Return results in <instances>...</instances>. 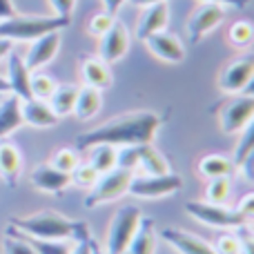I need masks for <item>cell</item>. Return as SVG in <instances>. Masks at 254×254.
<instances>
[{"mask_svg": "<svg viewBox=\"0 0 254 254\" xmlns=\"http://www.w3.org/2000/svg\"><path fill=\"white\" fill-rule=\"evenodd\" d=\"M13 230H18L20 234L31 239H45V241H87L94 239L89 232L87 223L80 221H71L67 216L58 214L54 210H43V212H34L27 216H16L11 219Z\"/></svg>", "mask_w": 254, "mask_h": 254, "instance_id": "cell-2", "label": "cell"}, {"mask_svg": "<svg viewBox=\"0 0 254 254\" xmlns=\"http://www.w3.org/2000/svg\"><path fill=\"white\" fill-rule=\"evenodd\" d=\"M131 176H134L131 172H125L121 167H114V170L101 174L98 181L94 183V188L85 196V207L87 210H96L98 205H105V203H112L116 198L125 196L127 190H129Z\"/></svg>", "mask_w": 254, "mask_h": 254, "instance_id": "cell-6", "label": "cell"}, {"mask_svg": "<svg viewBox=\"0 0 254 254\" xmlns=\"http://www.w3.org/2000/svg\"><path fill=\"white\" fill-rule=\"evenodd\" d=\"M131 4L136 7H149V4H156V2H167V0H129Z\"/></svg>", "mask_w": 254, "mask_h": 254, "instance_id": "cell-47", "label": "cell"}, {"mask_svg": "<svg viewBox=\"0 0 254 254\" xmlns=\"http://www.w3.org/2000/svg\"><path fill=\"white\" fill-rule=\"evenodd\" d=\"M161 125H163V116L158 112H152V110L127 112V114L105 121L103 125L94 127V129L83 131L76 138V149H89L101 143L114 145V147L154 143Z\"/></svg>", "mask_w": 254, "mask_h": 254, "instance_id": "cell-1", "label": "cell"}, {"mask_svg": "<svg viewBox=\"0 0 254 254\" xmlns=\"http://www.w3.org/2000/svg\"><path fill=\"white\" fill-rule=\"evenodd\" d=\"M156 225L152 219H140V225L131 239L127 254H154L156 252Z\"/></svg>", "mask_w": 254, "mask_h": 254, "instance_id": "cell-25", "label": "cell"}, {"mask_svg": "<svg viewBox=\"0 0 254 254\" xmlns=\"http://www.w3.org/2000/svg\"><path fill=\"white\" fill-rule=\"evenodd\" d=\"M56 80L52 78L49 74L45 71H31V78H29V87H31V98H38V101H49V96L54 94L56 89Z\"/></svg>", "mask_w": 254, "mask_h": 254, "instance_id": "cell-31", "label": "cell"}, {"mask_svg": "<svg viewBox=\"0 0 254 254\" xmlns=\"http://www.w3.org/2000/svg\"><path fill=\"white\" fill-rule=\"evenodd\" d=\"M22 172V154L13 143H4L0 140V179L9 185L16 188L18 179Z\"/></svg>", "mask_w": 254, "mask_h": 254, "instance_id": "cell-20", "label": "cell"}, {"mask_svg": "<svg viewBox=\"0 0 254 254\" xmlns=\"http://www.w3.org/2000/svg\"><path fill=\"white\" fill-rule=\"evenodd\" d=\"M127 2V0H103V7H105L107 13H112V16H116V13L121 11V7Z\"/></svg>", "mask_w": 254, "mask_h": 254, "instance_id": "cell-45", "label": "cell"}, {"mask_svg": "<svg viewBox=\"0 0 254 254\" xmlns=\"http://www.w3.org/2000/svg\"><path fill=\"white\" fill-rule=\"evenodd\" d=\"M103 107V92L94 87H78V96H76V105L71 114L78 121H92L94 116H98Z\"/></svg>", "mask_w": 254, "mask_h": 254, "instance_id": "cell-22", "label": "cell"}, {"mask_svg": "<svg viewBox=\"0 0 254 254\" xmlns=\"http://www.w3.org/2000/svg\"><path fill=\"white\" fill-rule=\"evenodd\" d=\"M140 210L136 205H123L119 212L114 214L107 230V239H105V254H123L129 248L131 239H134L136 230L140 225Z\"/></svg>", "mask_w": 254, "mask_h": 254, "instance_id": "cell-5", "label": "cell"}, {"mask_svg": "<svg viewBox=\"0 0 254 254\" xmlns=\"http://www.w3.org/2000/svg\"><path fill=\"white\" fill-rule=\"evenodd\" d=\"M114 20H116V16L107 13L105 9H103V11H96L92 18H89V22H87V31L94 36V38H101V36L105 34V31L110 29L112 25H114Z\"/></svg>", "mask_w": 254, "mask_h": 254, "instance_id": "cell-38", "label": "cell"}, {"mask_svg": "<svg viewBox=\"0 0 254 254\" xmlns=\"http://www.w3.org/2000/svg\"><path fill=\"white\" fill-rule=\"evenodd\" d=\"M54 9V16H61V18H69L71 20V13L76 9V0H49Z\"/></svg>", "mask_w": 254, "mask_h": 254, "instance_id": "cell-39", "label": "cell"}, {"mask_svg": "<svg viewBox=\"0 0 254 254\" xmlns=\"http://www.w3.org/2000/svg\"><path fill=\"white\" fill-rule=\"evenodd\" d=\"M254 76V54H243L223 67L219 74V89L223 94H243Z\"/></svg>", "mask_w": 254, "mask_h": 254, "instance_id": "cell-9", "label": "cell"}, {"mask_svg": "<svg viewBox=\"0 0 254 254\" xmlns=\"http://www.w3.org/2000/svg\"><path fill=\"white\" fill-rule=\"evenodd\" d=\"M237 170L234 167V161L230 156H223V154H205V156L198 158L196 163V172L201 179H221V176H230Z\"/></svg>", "mask_w": 254, "mask_h": 254, "instance_id": "cell-21", "label": "cell"}, {"mask_svg": "<svg viewBox=\"0 0 254 254\" xmlns=\"http://www.w3.org/2000/svg\"><path fill=\"white\" fill-rule=\"evenodd\" d=\"M239 239H241V254H254V232L243 225V228H239Z\"/></svg>", "mask_w": 254, "mask_h": 254, "instance_id": "cell-41", "label": "cell"}, {"mask_svg": "<svg viewBox=\"0 0 254 254\" xmlns=\"http://www.w3.org/2000/svg\"><path fill=\"white\" fill-rule=\"evenodd\" d=\"M147 45L149 54L158 58L163 63H170V65H179V63L185 61V45L181 43L179 36L170 34V31H158V34H152L143 40Z\"/></svg>", "mask_w": 254, "mask_h": 254, "instance_id": "cell-13", "label": "cell"}, {"mask_svg": "<svg viewBox=\"0 0 254 254\" xmlns=\"http://www.w3.org/2000/svg\"><path fill=\"white\" fill-rule=\"evenodd\" d=\"M71 185H76V188H85V190H92L94 183L98 181V172L94 170L89 163H78L76 165V170L71 172Z\"/></svg>", "mask_w": 254, "mask_h": 254, "instance_id": "cell-34", "label": "cell"}, {"mask_svg": "<svg viewBox=\"0 0 254 254\" xmlns=\"http://www.w3.org/2000/svg\"><path fill=\"white\" fill-rule=\"evenodd\" d=\"M170 25V7L167 2H156L143 7V13L138 18V27H136V38L145 40L147 36L158 34V31H165Z\"/></svg>", "mask_w": 254, "mask_h": 254, "instance_id": "cell-18", "label": "cell"}, {"mask_svg": "<svg viewBox=\"0 0 254 254\" xmlns=\"http://www.w3.org/2000/svg\"><path fill=\"white\" fill-rule=\"evenodd\" d=\"M69 25V18L61 16H20L0 20V38L11 43H31L49 31H61Z\"/></svg>", "mask_w": 254, "mask_h": 254, "instance_id": "cell-3", "label": "cell"}, {"mask_svg": "<svg viewBox=\"0 0 254 254\" xmlns=\"http://www.w3.org/2000/svg\"><path fill=\"white\" fill-rule=\"evenodd\" d=\"M254 156V116L252 121L241 129V136H239L237 149H234V167H248V163L252 161Z\"/></svg>", "mask_w": 254, "mask_h": 254, "instance_id": "cell-27", "label": "cell"}, {"mask_svg": "<svg viewBox=\"0 0 254 254\" xmlns=\"http://www.w3.org/2000/svg\"><path fill=\"white\" fill-rule=\"evenodd\" d=\"M228 40L232 47L248 49L254 43V22L252 20H237L228 29Z\"/></svg>", "mask_w": 254, "mask_h": 254, "instance_id": "cell-29", "label": "cell"}, {"mask_svg": "<svg viewBox=\"0 0 254 254\" xmlns=\"http://www.w3.org/2000/svg\"><path fill=\"white\" fill-rule=\"evenodd\" d=\"M123 254H127V252H123Z\"/></svg>", "mask_w": 254, "mask_h": 254, "instance_id": "cell-51", "label": "cell"}, {"mask_svg": "<svg viewBox=\"0 0 254 254\" xmlns=\"http://www.w3.org/2000/svg\"><path fill=\"white\" fill-rule=\"evenodd\" d=\"M94 254H105V250H103V248L96 246V241H94Z\"/></svg>", "mask_w": 254, "mask_h": 254, "instance_id": "cell-50", "label": "cell"}, {"mask_svg": "<svg viewBox=\"0 0 254 254\" xmlns=\"http://www.w3.org/2000/svg\"><path fill=\"white\" fill-rule=\"evenodd\" d=\"M183 188V179L176 172H165V174H154V176H131L129 190L127 194L136 198H165L176 194Z\"/></svg>", "mask_w": 254, "mask_h": 254, "instance_id": "cell-7", "label": "cell"}, {"mask_svg": "<svg viewBox=\"0 0 254 254\" xmlns=\"http://www.w3.org/2000/svg\"><path fill=\"white\" fill-rule=\"evenodd\" d=\"M16 7H13V0H0V20H7V18L16 16Z\"/></svg>", "mask_w": 254, "mask_h": 254, "instance_id": "cell-43", "label": "cell"}, {"mask_svg": "<svg viewBox=\"0 0 254 254\" xmlns=\"http://www.w3.org/2000/svg\"><path fill=\"white\" fill-rule=\"evenodd\" d=\"M158 237L179 254H216L210 241H205V239H201L198 234L188 232V230H183V228H174V225L163 228L161 232H158Z\"/></svg>", "mask_w": 254, "mask_h": 254, "instance_id": "cell-12", "label": "cell"}, {"mask_svg": "<svg viewBox=\"0 0 254 254\" xmlns=\"http://www.w3.org/2000/svg\"><path fill=\"white\" fill-rule=\"evenodd\" d=\"M243 94H248V96H254V76L250 78V83H248V87L243 89Z\"/></svg>", "mask_w": 254, "mask_h": 254, "instance_id": "cell-49", "label": "cell"}, {"mask_svg": "<svg viewBox=\"0 0 254 254\" xmlns=\"http://www.w3.org/2000/svg\"><path fill=\"white\" fill-rule=\"evenodd\" d=\"M89 165L98 172V174H105V172L114 170L116 167V147L114 145H94L89 147Z\"/></svg>", "mask_w": 254, "mask_h": 254, "instance_id": "cell-28", "label": "cell"}, {"mask_svg": "<svg viewBox=\"0 0 254 254\" xmlns=\"http://www.w3.org/2000/svg\"><path fill=\"white\" fill-rule=\"evenodd\" d=\"M20 114L22 125L36 127V129H49L61 123L54 110L49 107L47 101H38V98H29V101H20Z\"/></svg>", "mask_w": 254, "mask_h": 254, "instance_id": "cell-17", "label": "cell"}, {"mask_svg": "<svg viewBox=\"0 0 254 254\" xmlns=\"http://www.w3.org/2000/svg\"><path fill=\"white\" fill-rule=\"evenodd\" d=\"M225 20V7L214 2H203L194 9V13L188 18V38L192 45L201 43L210 31H214Z\"/></svg>", "mask_w": 254, "mask_h": 254, "instance_id": "cell-10", "label": "cell"}, {"mask_svg": "<svg viewBox=\"0 0 254 254\" xmlns=\"http://www.w3.org/2000/svg\"><path fill=\"white\" fill-rule=\"evenodd\" d=\"M29 181L36 190L47 192V194H61L71 185V176L56 170L52 163H40V165H36L29 174Z\"/></svg>", "mask_w": 254, "mask_h": 254, "instance_id": "cell-15", "label": "cell"}, {"mask_svg": "<svg viewBox=\"0 0 254 254\" xmlns=\"http://www.w3.org/2000/svg\"><path fill=\"white\" fill-rule=\"evenodd\" d=\"M11 49H13V43H11V40L0 38V61H2V58H7Z\"/></svg>", "mask_w": 254, "mask_h": 254, "instance_id": "cell-46", "label": "cell"}, {"mask_svg": "<svg viewBox=\"0 0 254 254\" xmlns=\"http://www.w3.org/2000/svg\"><path fill=\"white\" fill-rule=\"evenodd\" d=\"M232 196V181L230 176H221V179H210L205 188V198L207 203H214V205H225Z\"/></svg>", "mask_w": 254, "mask_h": 254, "instance_id": "cell-30", "label": "cell"}, {"mask_svg": "<svg viewBox=\"0 0 254 254\" xmlns=\"http://www.w3.org/2000/svg\"><path fill=\"white\" fill-rule=\"evenodd\" d=\"M0 94H9V83L4 76H0Z\"/></svg>", "mask_w": 254, "mask_h": 254, "instance_id": "cell-48", "label": "cell"}, {"mask_svg": "<svg viewBox=\"0 0 254 254\" xmlns=\"http://www.w3.org/2000/svg\"><path fill=\"white\" fill-rule=\"evenodd\" d=\"M22 127V114H20V98L9 94L7 98L0 101V140L7 138L16 129Z\"/></svg>", "mask_w": 254, "mask_h": 254, "instance_id": "cell-23", "label": "cell"}, {"mask_svg": "<svg viewBox=\"0 0 254 254\" xmlns=\"http://www.w3.org/2000/svg\"><path fill=\"white\" fill-rule=\"evenodd\" d=\"M254 116V96L234 94L219 112V125L225 134H241V129Z\"/></svg>", "mask_w": 254, "mask_h": 254, "instance_id": "cell-8", "label": "cell"}, {"mask_svg": "<svg viewBox=\"0 0 254 254\" xmlns=\"http://www.w3.org/2000/svg\"><path fill=\"white\" fill-rule=\"evenodd\" d=\"M237 212H241L243 216H246L248 221L254 219V192L246 194V196H241V201L237 203V207H234Z\"/></svg>", "mask_w": 254, "mask_h": 254, "instance_id": "cell-40", "label": "cell"}, {"mask_svg": "<svg viewBox=\"0 0 254 254\" xmlns=\"http://www.w3.org/2000/svg\"><path fill=\"white\" fill-rule=\"evenodd\" d=\"M80 76H83L87 87H94V89H98V92L110 89L112 83H114V76H112L110 65L98 56L85 58V61L80 63Z\"/></svg>", "mask_w": 254, "mask_h": 254, "instance_id": "cell-19", "label": "cell"}, {"mask_svg": "<svg viewBox=\"0 0 254 254\" xmlns=\"http://www.w3.org/2000/svg\"><path fill=\"white\" fill-rule=\"evenodd\" d=\"M78 163H80L78 149H74V147H61L58 152H54V156H52V165L56 167V170L65 172V174H71Z\"/></svg>", "mask_w": 254, "mask_h": 254, "instance_id": "cell-33", "label": "cell"}, {"mask_svg": "<svg viewBox=\"0 0 254 254\" xmlns=\"http://www.w3.org/2000/svg\"><path fill=\"white\" fill-rule=\"evenodd\" d=\"M2 254H38V252L34 250V246H31L18 230H13L11 225H9L7 237H4V241H2Z\"/></svg>", "mask_w": 254, "mask_h": 254, "instance_id": "cell-32", "label": "cell"}, {"mask_svg": "<svg viewBox=\"0 0 254 254\" xmlns=\"http://www.w3.org/2000/svg\"><path fill=\"white\" fill-rule=\"evenodd\" d=\"M76 96H78V87L76 85H56V89H54V94L49 96V107L54 110V114L58 116V119H63V116H69L71 112H74V105H76Z\"/></svg>", "mask_w": 254, "mask_h": 254, "instance_id": "cell-26", "label": "cell"}, {"mask_svg": "<svg viewBox=\"0 0 254 254\" xmlns=\"http://www.w3.org/2000/svg\"><path fill=\"white\" fill-rule=\"evenodd\" d=\"M58 49H61V31H49V34L40 36V38L31 40L29 52L25 56V65L29 71H38L45 65L56 58Z\"/></svg>", "mask_w": 254, "mask_h": 254, "instance_id": "cell-14", "label": "cell"}, {"mask_svg": "<svg viewBox=\"0 0 254 254\" xmlns=\"http://www.w3.org/2000/svg\"><path fill=\"white\" fill-rule=\"evenodd\" d=\"M7 83H9V94L18 96L20 101H29L31 98V87H29V78L31 71L27 69L25 58L18 56L16 52H9L7 56Z\"/></svg>", "mask_w": 254, "mask_h": 254, "instance_id": "cell-16", "label": "cell"}, {"mask_svg": "<svg viewBox=\"0 0 254 254\" xmlns=\"http://www.w3.org/2000/svg\"><path fill=\"white\" fill-rule=\"evenodd\" d=\"M69 254H94V239H87V241H76L71 246Z\"/></svg>", "mask_w": 254, "mask_h": 254, "instance_id": "cell-42", "label": "cell"}, {"mask_svg": "<svg viewBox=\"0 0 254 254\" xmlns=\"http://www.w3.org/2000/svg\"><path fill=\"white\" fill-rule=\"evenodd\" d=\"M185 212L192 219H196L198 223L216 230H239L243 225H248V219L234 207L214 205V203L207 201H188L185 203Z\"/></svg>", "mask_w": 254, "mask_h": 254, "instance_id": "cell-4", "label": "cell"}, {"mask_svg": "<svg viewBox=\"0 0 254 254\" xmlns=\"http://www.w3.org/2000/svg\"><path fill=\"white\" fill-rule=\"evenodd\" d=\"M116 167L136 174V170H138V149H136V145L116 147Z\"/></svg>", "mask_w": 254, "mask_h": 254, "instance_id": "cell-35", "label": "cell"}, {"mask_svg": "<svg viewBox=\"0 0 254 254\" xmlns=\"http://www.w3.org/2000/svg\"><path fill=\"white\" fill-rule=\"evenodd\" d=\"M129 29L121 20H114V25L98 38V58H103L107 65L119 63L129 49Z\"/></svg>", "mask_w": 254, "mask_h": 254, "instance_id": "cell-11", "label": "cell"}, {"mask_svg": "<svg viewBox=\"0 0 254 254\" xmlns=\"http://www.w3.org/2000/svg\"><path fill=\"white\" fill-rule=\"evenodd\" d=\"M25 239L34 246V250L38 254H69L71 252L69 241H45V239H31V237H25Z\"/></svg>", "mask_w": 254, "mask_h": 254, "instance_id": "cell-36", "label": "cell"}, {"mask_svg": "<svg viewBox=\"0 0 254 254\" xmlns=\"http://www.w3.org/2000/svg\"><path fill=\"white\" fill-rule=\"evenodd\" d=\"M212 248H214L216 254H241V239H239V234L223 230L216 237V241L212 243Z\"/></svg>", "mask_w": 254, "mask_h": 254, "instance_id": "cell-37", "label": "cell"}, {"mask_svg": "<svg viewBox=\"0 0 254 254\" xmlns=\"http://www.w3.org/2000/svg\"><path fill=\"white\" fill-rule=\"evenodd\" d=\"M138 149V170H143L145 176H154V174H165L170 170V163L167 158L154 147L152 143H143V145H136Z\"/></svg>", "mask_w": 254, "mask_h": 254, "instance_id": "cell-24", "label": "cell"}, {"mask_svg": "<svg viewBox=\"0 0 254 254\" xmlns=\"http://www.w3.org/2000/svg\"><path fill=\"white\" fill-rule=\"evenodd\" d=\"M201 2H214V4H221V7H237V9H243L250 4V0H201Z\"/></svg>", "mask_w": 254, "mask_h": 254, "instance_id": "cell-44", "label": "cell"}]
</instances>
